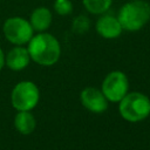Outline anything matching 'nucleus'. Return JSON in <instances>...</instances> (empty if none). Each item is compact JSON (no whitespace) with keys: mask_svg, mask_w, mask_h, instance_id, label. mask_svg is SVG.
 <instances>
[{"mask_svg":"<svg viewBox=\"0 0 150 150\" xmlns=\"http://www.w3.org/2000/svg\"><path fill=\"white\" fill-rule=\"evenodd\" d=\"M53 8L56 14L66 16L73 12V2L70 0H55Z\"/></svg>","mask_w":150,"mask_h":150,"instance_id":"nucleus-14","label":"nucleus"},{"mask_svg":"<svg viewBox=\"0 0 150 150\" xmlns=\"http://www.w3.org/2000/svg\"><path fill=\"white\" fill-rule=\"evenodd\" d=\"M80 101L87 110L94 114H102L108 109V100L101 89L95 87H86L80 94Z\"/></svg>","mask_w":150,"mask_h":150,"instance_id":"nucleus-7","label":"nucleus"},{"mask_svg":"<svg viewBox=\"0 0 150 150\" xmlns=\"http://www.w3.org/2000/svg\"><path fill=\"white\" fill-rule=\"evenodd\" d=\"M117 19L123 30H139L150 20V4L144 0H131L125 2L120 8Z\"/></svg>","mask_w":150,"mask_h":150,"instance_id":"nucleus-2","label":"nucleus"},{"mask_svg":"<svg viewBox=\"0 0 150 150\" xmlns=\"http://www.w3.org/2000/svg\"><path fill=\"white\" fill-rule=\"evenodd\" d=\"M27 49L30 60L45 67L55 64L61 56V45L59 40L46 32H40L29 40Z\"/></svg>","mask_w":150,"mask_h":150,"instance_id":"nucleus-1","label":"nucleus"},{"mask_svg":"<svg viewBox=\"0 0 150 150\" xmlns=\"http://www.w3.org/2000/svg\"><path fill=\"white\" fill-rule=\"evenodd\" d=\"M30 56L27 47L23 46H14L8 53L5 55V66L13 71L23 70L30 62Z\"/></svg>","mask_w":150,"mask_h":150,"instance_id":"nucleus-9","label":"nucleus"},{"mask_svg":"<svg viewBox=\"0 0 150 150\" xmlns=\"http://www.w3.org/2000/svg\"><path fill=\"white\" fill-rule=\"evenodd\" d=\"M118 111L127 122H141L150 115V98L139 91L128 93L118 102Z\"/></svg>","mask_w":150,"mask_h":150,"instance_id":"nucleus-3","label":"nucleus"},{"mask_svg":"<svg viewBox=\"0 0 150 150\" xmlns=\"http://www.w3.org/2000/svg\"><path fill=\"white\" fill-rule=\"evenodd\" d=\"M28 21H29L30 26L33 27L34 32H38V33L46 32L53 22V14L49 8L40 6V7H36L35 9H33V12L29 15Z\"/></svg>","mask_w":150,"mask_h":150,"instance_id":"nucleus-10","label":"nucleus"},{"mask_svg":"<svg viewBox=\"0 0 150 150\" xmlns=\"http://www.w3.org/2000/svg\"><path fill=\"white\" fill-rule=\"evenodd\" d=\"M101 91L111 103H118L129 93L128 76L121 70H112L105 75L101 84Z\"/></svg>","mask_w":150,"mask_h":150,"instance_id":"nucleus-6","label":"nucleus"},{"mask_svg":"<svg viewBox=\"0 0 150 150\" xmlns=\"http://www.w3.org/2000/svg\"><path fill=\"white\" fill-rule=\"evenodd\" d=\"M40 101L38 86L28 80L18 82L11 93V104L16 111H32Z\"/></svg>","mask_w":150,"mask_h":150,"instance_id":"nucleus-4","label":"nucleus"},{"mask_svg":"<svg viewBox=\"0 0 150 150\" xmlns=\"http://www.w3.org/2000/svg\"><path fill=\"white\" fill-rule=\"evenodd\" d=\"M89 27H90V20L87 15H83V14L76 16L74 19L73 26H71L73 30L76 34H84L89 29Z\"/></svg>","mask_w":150,"mask_h":150,"instance_id":"nucleus-13","label":"nucleus"},{"mask_svg":"<svg viewBox=\"0 0 150 150\" xmlns=\"http://www.w3.org/2000/svg\"><path fill=\"white\" fill-rule=\"evenodd\" d=\"M112 0H82L86 11L90 14H104L111 6Z\"/></svg>","mask_w":150,"mask_h":150,"instance_id":"nucleus-12","label":"nucleus"},{"mask_svg":"<svg viewBox=\"0 0 150 150\" xmlns=\"http://www.w3.org/2000/svg\"><path fill=\"white\" fill-rule=\"evenodd\" d=\"M14 127L21 135H30L36 128V120L30 111H18L14 116Z\"/></svg>","mask_w":150,"mask_h":150,"instance_id":"nucleus-11","label":"nucleus"},{"mask_svg":"<svg viewBox=\"0 0 150 150\" xmlns=\"http://www.w3.org/2000/svg\"><path fill=\"white\" fill-rule=\"evenodd\" d=\"M5 67V53L0 47V70Z\"/></svg>","mask_w":150,"mask_h":150,"instance_id":"nucleus-15","label":"nucleus"},{"mask_svg":"<svg viewBox=\"0 0 150 150\" xmlns=\"http://www.w3.org/2000/svg\"><path fill=\"white\" fill-rule=\"evenodd\" d=\"M2 33L8 42L14 46H25L34 35L29 21L21 16H12L5 20Z\"/></svg>","mask_w":150,"mask_h":150,"instance_id":"nucleus-5","label":"nucleus"},{"mask_svg":"<svg viewBox=\"0 0 150 150\" xmlns=\"http://www.w3.org/2000/svg\"><path fill=\"white\" fill-rule=\"evenodd\" d=\"M95 29L100 36H102L103 39H108V40L118 38L123 32V28L117 16H114L110 14L101 15L95 23Z\"/></svg>","mask_w":150,"mask_h":150,"instance_id":"nucleus-8","label":"nucleus"}]
</instances>
